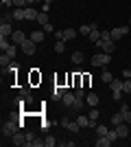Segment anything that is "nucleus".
I'll return each instance as SVG.
<instances>
[{
	"instance_id": "1",
	"label": "nucleus",
	"mask_w": 131,
	"mask_h": 147,
	"mask_svg": "<svg viewBox=\"0 0 131 147\" xmlns=\"http://www.w3.org/2000/svg\"><path fill=\"white\" fill-rule=\"evenodd\" d=\"M20 127H22V123H18L15 119H9L7 123H2V138L5 136H13Z\"/></svg>"
},
{
	"instance_id": "2",
	"label": "nucleus",
	"mask_w": 131,
	"mask_h": 147,
	"mask_svg": "<svg viewBox=\"0 0 131 147\" xmlns=\"http://www.w3.org/2000/svg\"><path fill=\"white\" fill-rule=\"evenodd\" d=\"M109 61H112V53H105V51H103V53H96V55H92V66H107V64H109Z\"/></svg>"
},
{
	"instance_id": "3",
	"label": "nucleus",
	"mask_w": 131,
	"mask_h": 147,
	"mask_svg": "<svg viewBox=\"0 0 131 147\" xmlns=\"http://www.w3.org/2000/svg\"><path fill=\"white\" fill-rule=\"evenodd\" d=\"M96 46H98L100 51H105V53H114V49H116V42H114V40H103V37H100L98 42H96Z\"/></svg>"
},
{
	"instance_id": "4",
	"label": "nucleus",
	"mask_w": 131,
	"mask_h": 147,
	"mask_svg": "<svg viewBox=\"0 0 131 147\" xmlns=\"http://www.w3.org/2000/svg\"><path fill=\"white\" fill-rule=\"evenodd\" d=\"M35 46H37V44L33 42L31 37H26L24 42L20 44V49H22V53H26V55H35Z\"/></svg>"
},
{
	"instance_id": "5",
	"label": "nucleus",
	"mask_w": 131,
	"mask_h": 147,
	"mask_svg": "<svg viewBox=\"0 0 131 147\" xmlns=\"http://www.w3.org/2000/svg\"><path fill=\"white\" fill-rule=\"evenodd\" d=\"M129 29H131L129 24H127V26H116V29H112V31H109V33H112V40L116 42V40H120V37H125L127 33H129Z\"/></svg>"
},
{
	"instance_id": "6",
	"label": "nucleus",
	"mask_w": 131,
	"mask_h": 147,
	"mask_svg": "<svg viewBox=\"0 0 131 147\" xmlns=\"http://www.w3.org/2000/svg\"><path fill=\"white\" fill-rule=\"evenodd\" d=\"M61 125H63L66 129H70V132H74V134L81 129V125L76 123V119H74V121H70V119H61Z\"/></svg>"
},
{
	"instance_id": "7",
	"label": "nucleus",
	"mask_w": 131,
	"mask_h": 147,
	"mask_svg": "<svg viewBox=\"0 0 131 147\" xmlns=\"http://www.w3.org/2000/svg\"><path fill=\"white\" fill-rule=\"evenodd\" d=\"M24 40H26V33H24V31H13V35H11V44H18V46H20V44L24 42Z\"/></svg>"
},
{
	"instance_id": "8",
	"label": "nucleus",
	"mask_w": 131,
	"mask_h": 147,
	"mask_svg": "<svg viewBox=\"0 0 131 147\" xmlns=\"http://www.w3.org/2000/svg\"><path fill=\"white\" fill-rule=\"evenodd\" d=\"M13 35V26L9 22H2L0 24V37H11Z\"/></svg>"
},
{
	"instance_id": "9",
	"label": "nucleus",
	"mask_w": 131,
	"mask_h": 147,
	"mask_svg": "<svg viewBox=\"0 0 131 147\" xmlns=\"http://www.w3.org/2000/svg\"><path fill=\"white\" fill-rule=\"evenodd\" d=\"M114 129L118 132V138H127V136H129V127H127V123H118Z\"/></svg>"
},
{
	"instance_id": "10",
	"label": "nucleus",
	"mask_w": 131,
	"mask_h": 147,
	"mask_svg": "<svg viewBox=\"0 0 131 147\" xmlns=\"http://www.w3.org/2000/svg\"><path fill=\"white\" fill-rule=\"evenodd\" d=\"M11 138H13L11 143H13V145H18V147H20V145H24V143H26V134H22L20 129H18V132H15V134L11 136Z\"/></svg>"
},
{
	"instance_id": "11",
	"label": "nucleus",
	"mask_w": 131,
	"mask_h": 147,
	"mask_svg": "<svg viewBox=\"0 0 131 147\" xmlns=\"http://www.w3.org/2000/svg\"><path fill=\"white\" fill-rule=\"evenodd\" d=\"M87 37H90V42H94V44L100 40V31H98V26H96V24H92V29H90V35H87Z\"/></svg>"
},
{
	"instance_id": "12",
	"label": "nucleus",
	"mask_w": 131,
	"mask_h": 147,
	"mask_svg": "<svg viewBox=\"0 0 131 147\" xmlns=\"http://www.w3.org/2000/svg\"><path fill=\"white\" fill-rule=\"evenodd\" d=\"M37 16H39L37 9H33V7H26L24 9V20H37Z\"/></svg>"
},
{
	"instance_id": "13",
	"label": "nucleus",
	"mask_w": 131,
	"mask_h": 147,
	"mask_svg": "<svg viewBox=\"0 0 131 147\" xmlns=\"http://www.w3.org/2000/svg\"><path fill=\"white\" fill-rule=\"evenodd\" d=\"M85 103L90 105V108L98 105V94H94V92H87V94H85Z\"/></svg>"
},
{
	"instance_id": "14",
	"label": "nucleus",
	"mask_w": 131,
	"mask_h": 147,
	"mask_svg": "<svg viewBox=\"0 0 131 147\" xmlns=\"http://www.w3.org/2000/svg\"><path fill=\"white\" fill-rule=\"evenodd\" d=\"M120 112H122V119H125V123H131V108L127 103L120 105Z\"/></svg>"
},
{
	"instance_id": "15",
	"label": "nucleus",
	"mask_w": 131,
	"mask_h": 147,
	"mask_svg": "<svg viewBox=\"0 0 131 147\" xmlns=\"http://www.w3.org/2000/svg\"><path fill=\"white\" fill-rule=\"evenodd\" d=\"M61 101H63V105H74L76 94H72V92H66V94L61 97Z\"/></svg>"
},
{
	"instance_id": "16",
	"label": "nucleus",
	"mask_w": 131,
	"mask_h": 147,
	"mask_svg": "<svg viewBox=\"0 0 131 147\" xmlns=\"http://www.w3.org/2000/svg\"><path fill=\"white\" fill-rule=\"evenodd\" d=\"M29 37H31L35 44H39V42H44V37H46V35H44V31H33Z\"/></svg>"
},
{
	"instance_id": "17",
	"label": "nucleus",
	"mask_w": 131,
	"mask_h": 147,
	"mask_svg": "<svg viewBox=\"0 0 131 147\" xmlns=\"http://www.w3.org/2000/svg\"><path fill=\"white\" fill-rule=\"evenodd\" d=\"M76 123L81 125V127H92V121H90V117H76Z\"/></svg>"
},
{
	"instance_id": "18",
	"label": "nucleus",
	"mask_w": 131,
	"mask_h": 147,
	"mask_svg": "<svg viewBox=\"0 0 131 147\" xmlns=\"http://www.w3.org/2000/svg\"><path fill=\"white\" fill-rule=\"evenodd\" d=\"M74 37H76L74 29H66V31H63V42H70V40H74Z\"/></svg>"
},
{
	"instance_id": "19",
	"label": "nucleus",
	"mask_w": 131,
	"mask_h": 147,
	"mask_svg": "<svg viewBox=\"0 0 131 147\" xmlns=\"http://www.w3.org/2000/svg\"><path fill=\"white\" fill-rule=\"evenodd\" d=\"M87 117H90V121H92V125H94V127H96V123H94V121H98L100 112L96 110V108H92V110H90V114H87Z\"/></svg>"
},
{
	"instance_id": "20",
	"label": "nucleus",
	"mask_w": 131,
	"mask_h": 147,
	"mask_svg": "<svg viewBox=\"0 0 131 147\" xmlns=\"http://www.w3.org/2000/svg\"><path fill=\"white\" fill-rule=\"evenodd\" d=\"M112 141L107 138V136H98V141H96V147H109Z\"/></svg>"
},
{
	"instance_id": "21",
	"label": "nucleus",
	"mask_w": 131,
	"mask_h": 147,
	"mask_svg": "<svg viewBox=\"0 0 131 147\" xmlns=\"http://www.w3.org/2000/svg\"><path fill=\"white\" fill-rule=\"evenodd\" d=\"M63 94H66V88H63V86H55V90H53V97H55V99H61Z\"/></svg>"
},
{
	"instance_id": "22",
	"label": "nucleus",
	"mask_w": 131,
	"mask_h": 147,
	"mask_svg": "<svg viewBox=\"0 0 131 147\" xmlns=\"http://www.w3.org/2000/svg\"><path fill=\"white\" fill-rule=\"evenodd\" d=\"M7 55L11 57V59H15V55H18V44H11V46H9V49L5 51Z\"/></svg>"
},
{
	"instance_id": "23",
	"label": "nucleus",
	"mask_w": 131,
	"mask_h": 147,
	"mask_svg": "<svg viewBox=\"0 0 131 147\" xmlns=\"http://www.w3.org/2000/svg\"><path fill=\"white\" fill-rule=\"evenodd\" d=\"M118 123H125V119H122V112H116V114L112 117V125H114V127H116Z\"/></svg>"
},
{
	"instance_id": "24",
	"label": "nucleus",
	"mask_w": 131,
	"mask_h": 147,
	"mask_svg": "<svg viewBox=\"0 0 131 147\" xmlns=\"http://www.w3.org/2000/svg\"><path fill=\"white\" fill-rule=\"evenodd\" d=\"M109 88H112V92H116V90H122V81H118V79H112V81H109Z\"/></svg>"
},
{
	"instance_id": "25",
	"label": "nucleus",
	"mask_w": 131,
	"mask_h": 147,
	"mask_svg": "<svg viewBox=\"0 0 131 147\" xmlns=\"http://www.w3.org/2000/svg\"><path fill=\"white\" fill-rule=\"evenodd\" d=\"M13 18L15 20H24V9H22V7H15V9H13Z\"/></svg>"
},
{
	"instance_id": "26",
	"label": "nucleus",
	"mask_w": 131,
	"mask_h": 147,
	"mask_svg": "<svg viewBox=\"0 0 131 147\" xmlns=\"http://www.w3.org/2000/svg\"><path fill=\"white\" fill-rule=\"evenodd\" d=\"M83 59H85V55H83L81 51H76V53H72V61H74V64H81Z\"/></svg>"
},
{
	"instance_id": "27",
	"label": "nucleus",
	"mask_w": 131,
	"mask_h": 147,
	"mask_svg": "<svg viewBox=\"0 0 131 147\" xmlns=\"http://www.w3.org/2000/svg\"><path fill=\"white\" fill-rule=\"evenodd\" d=\"M107 132H109L107 125H96V136H107Z\"/></svg>"
},
{
	"instance_id": "28",
	"label": "nucleus",
	"mask_w": 131,
	"mask_h": 147,
	"mask_svg": "<svg viewBox=\"0 0 131 147\" xmlns=\"http://www.w3.org/2000/svg\"><path fill=\"white\" fill-rule=\"evenodd\" d=\"M37 22L39 24H48V16H46V11H39V16H37Z\"/></svg>"
},
{
	"instance_id": "29",
	"label": "nucleus",
	"mask_w": 131,
	"mask_h": 147,
	"mask_svg": "<svg viewBox=\"0 0 131 147\" xmlns=\"http://www.w3.org/2000/svg\"><path fill=\"white\" fill-rule=\"evenodd\" d=\"M11 57H9V55H7V53H5V55H2V57H0V66H2V68H7V66H9V64H11Z\"/></svg>"
},
{
	"instance_id": "30",
	"label": "nucleus",
	"mask_w": 131,
	"mask_h": 147,
	"mask_svg": "<svg viewBox=\"0 0 131 147\" xmlns=\"http://www.w3.org/2000/svg\"><path fill=\"white\" fill-rule=\"evenodd\" d=\"M44 143H46V147H55L59 141H57L55 136H46V138H44Z\"/></svg>"
},
{
	"instance_id": "31",
	"label": "nucleus",
	"mask_w": 131,
	"mask_h": 147,
	"mask_svg": "<svg viewBox=\"0 0 131 147\" xmlns=\"http://www.w3.org/2000/svg\"><path fill=\"white\" fill-rule=\"evenodd\" d=\"M55 51L57 53H63V51H66V42H63V40H57L55 42Z\"/></svg>"
},
{
	"instance_id": "32",
	"label": "nucleus",
	"mask_w": 131,
	"mask_h": 147,
	"mask_svg": "<svg viewBox=\"0 0 131 147\" xmlns=\"http://www.w3.org/2000/svg\"><path fill=\"white\" fill-rule=\"evenodd\" d=\"M122 92H125V94H131V79L122 81Z\"/></svg>"
},
{
	"instance_id": "33",
	"label": "nucleus",
	"mask_w": 131,
	"mask_h": 147,
	"mask_svg": "<svg viewBox=\"0 0 131 147\" xmlns=\"http://www.w3.org/2000/svg\"><path fill=\"white\" fill-rule=\"evenodd\" d=\"M100 79L105 81V84H109V81H112L114 77H112V73H109V70H103V75H100Z\"/></svg>"
},
{
	"instance_id": "34",
	"label": "nucleus",
	"mask_w": 131,
	"mask_h": 147,
	"mask_svg": "<svg viewBox=\"0 0 131 147\" xmlns=\"http://www.w3.org/2000/svg\"><path fill=\"white\" fill-rule=\"evenodd\" d=\"M13 20H15V18H13V11H7L5 16H2V22H9V24H11Z\"/></svg>"
},
{
	"instance_id": "35",
	"label": "nucleus",
	"mask_w": 131,
	"mask_h": 147,
	"mask_svg": "<svg viewBox=\"0 0 131 147\" xmlns=\"http://www.w3.org/2000/svg\"><path fill=\"white\" fill-rule=\"evenodd\" d=\"M107 138H109V141H116V138H118V132H116V129H109V132H107Z\"/></svg>"
},
{
	"instance_id": "36",
	"label": "nucleus",
	"mask_w": 131,
	"mask_h": 147,
	"mask_svg": "<svg viewBox=\"0 0 131 147\" xmlns=\"http://www.w3.org/2000/svg\"><path fill=\"white\" fill-rule=\"evenodd\" d=\"M114 94V101H122V94H125V92L122 90H116V92H112Z\"/></svg>"
},
{
	"instance_id": "37",
	"label": "nucleus",
	"mask_w": 131,
	"mask_h": 147,
	"mask_svg": "<svg viewBox=\"0 0 131 147\" xmlns=\"http://www.w3.org/2000/svg\"><path fill=\"white\" fill-rule=\"evenodd\" d=\"M90 29H92V26L83 24V26H79V33H83V35H90Z\"/></svg>"
},
{
	"instance_id": "38",
	"label": "nucleus",
	"mask_w": 131,
	"mask_h": 147,
	"mask_svg": "<svg viewBox=\"0 0 131 147\" xmlns=\"http://www.w3.org/2000/svg\"><path fill=\"white\" fill-rule=\"evenodd\" d=\"M31 79H33V81H42V77L37 75V68H33V73H31Z\"/></svg>"
},
{
	"instance_id": "39",
	"label": "nucleus",
	"mask_w": 131,
	"mask_h": 147,
	"mask_svg": "<svg viewBox=\"0 0 131 147\" xmlns=\"http://www.w3.org/2000/svg\"><path fill=\"white\" fill-rule=\"evenodd\" d=\"M44 33H55V26L50 24V22H48V24H44Z\"/></svg>"
},
{
	"instance_id": "40",
	"label": "nucleus",
	"mask_w": 131,
	"mask_h": 147,
	"mask_svg": "<svg viewBox=\"0 0 131 147\" xmlns=\"http://www.w3.org/2000/svg\"><path fill=\"white\" fill-rule=\"evenodd\" d=\"M100 37H103V40H112V33H109V31H100Z\"/></svg>"
},
{
	"instance_id": "41",
	"label": "nucleus",
	"mask_w": 131,
	"mask_h": 147,
	"mask_svg": "<svg viewBox=\"0 0 131 147\" xmlns=\"http://www.w3.org/2000/svg\"><path fill=\"white\" fill-rule=\"evenodd\" d=\"M122 77H125V79H131V70H129V68H125V70H122Z\"/></svg>"
},
{
	"instance_id": "42",
	"label": "nucleus",
	"mask_w": 131,
	"mask_h": 147,
	"mask_svg": "<svg viewBox=\"0 0 131 147\" xmlns=\"http://www.w3.org/2000/svg\"><path fill=\"white\" fill-rule=\"evenodd\" d=\"M90 81H92V75H83V84H85V86L90 84Z\"/></svg>"
},
{
	"instance_id": "43",
	"label": "nucleus",
	"mask_w": 131,
	"mask_h": 147,
	"mask_svg": "<svg viewBox=\"0 0 131 147\" xmlns=\"http://www.w3.org/2000/svg\"><path fill=\"white\" fill-rule=\"evenodd\" d=\"M11 5H13V0H2V7H5V9H9Z\"/></svg>"
},
{
	"instance_id": "44",
	"label": "nucleus",
	"mask_w": 131,
	"mask_h": 147,
	"mask_svg": "<svg viewBox=\"0 0 131 147\" xmlns=\"http://www.w3.org/2000/svg\"><path fill=\"white\" fill-rule=\"evenodd\" d=\"M55 40H63V31H55Z\"/></svg>"
},
{
	"instance_id": "45",
	"label": "nucleus",
	"mask_w": 131,
	"mask_h": 147,
	"mask_svg": "<svg viewBox=\"0 0 131 147\" xmlns=\"http://www.w3.org/2000/svg\"><path fill=\"white\" fill-rule=\"evenodd\" d=\"M26 2H29V7H31V5H35V2H39V0H26ZM42 2H44V0H42Z\"/></svg>"
},
{
	"instance_id": "46",
	"label": "nucleus",
	"mask_w": 131,
	"mask_h": 147,
	"mask_svg": "<svg viewBox=\"0 0 131 147\" xmlns=\"http://www.w3.org/2000/svg\"><path fill=\"white\" fill-rule=\"evenodd\" d=\"M129 26H131V20H129Z\"/></svg>"
}]
</instances>
